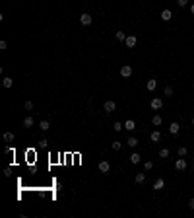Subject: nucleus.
Returning a JSON list of instances; mask_svg holds the SVG:
<instances>
[{
	"label": "nucleus",
	"instance_id": "35",
	"mask_svg": "<svg viewBox=\"0 0 194 218\" xmlns=\"http://www.w3.org/2000/svg\"><path fill=\"white\" fill-rule=\"evenodd\" d=\"M190 14L194 16V4H190Z\"/></svg>",
	"mask_w": 194,
	"mask_h": 218
},
{
	"label": "nucleus",
	"instance_id": "27",
	"mask_svg": "<svg viewBox=\"0 0 194 218\" xmlns=\"http://www.w3.org/2000/svg\"><path fill=\"white\" fill-rule=\"evenodd\" d=\"M4 140L6 142H12L14 140V133H4Z\"/></svg>",
	"mask_w": 194,
	"mask_h": 218
},
{
	"label": "nucleus",
	"instance_id": "24",
	"mask_svg": "<svg viewBox=\"0 0 194 218\" xmlns=\"http://www.w3.org/2000/svg\"><path fill=\"white\" fill-rule=\"evenodd\" d=\"M111 148H113V150H115V152H119V150H120V148H122V144H120V140H115V142H113V144H111Z\"/></svg>",
	"mask_w": 194,
	"mask_h": 218
},
{
	"label": "nucleus",
	"instance_id": "8",
	"mask_svg": "<svg viewBox=\"0 0 194 218\" xmlns=\"http://www.w3.org/2000/svg\"><path fill=\"white\" fill-rule=\"evenodd\" d=\"M124 43H126V47H128V49H132V47H136V35H126Z\"/></svg>",
	"mask_w": 194,
	"mask_h": 218
},
{
	"label": "nucleus",
	"instance_id": "17",
	"mask_svg": "<svg viewBox=\"0 0 194 218\" xmlns=\"http://www.w3.org/2000/svg\"><path fill=\"white\" fill-rule=\"evenodd\" d=\"M177 154H179L180 158H185L186 154H188V150H186V146H179V148H177Z\"/></svg>",
	"mask_w": 194,
	"mask_h": 218
},
{
	"label": "nucleus",
	"instance_id": "14",
	"mask_svg": "<svg viewBox=\"0 0 194 218\" xmlns=\"http://www.w3.org/2000/svg\"><path fill=\"white\" fill-rule=\"evenodd\" d=\"M146 88L149 90V92H153V90L157 88V80L155 78H152V80H148V84H146Z\"/></svg>",
	"mask_w": 194,
	"mask_h": 218
},
{
	"label": "nucleus",
	"instance_id": "33",
	"mask_svg": "<svg viewBox=\"0 0 194 218\" xmlns=\"http://www.w3.org/2000/svg\"><path fill=\"white\" fill-rule=\"evenodd\" d=\"M6 47H8V43H6V41H4V39H2V41H0V49H2V51H4Z\"/></svg>",
	"mask_w": 194,
	"mask_h": 218
},
{
	"label": "nucleus",
	"instance_id": "30",
	"mask_svg": "<svg viewBox=\"0 0 194 218\" xmlns=\"http://www.w3.org/2000/svg\"><path fill=\"white\" fill-rule=\"evenodd\" d=\"M23 105H25V109H27V111H29V109H33V101H31V99H27Z\"/></svg>",
	"mask_w": 194,
	"mask_h": 218
},
{
	"label": "nucleus",
	"instance_id": "1",
	"mask_svg": "<svg viewBox=\"0 0 194 218\" xmlns=\"http://www.w3.org/2000/svg\"><path fill=\"white\" fill-rule=\"evenodd\" d=\"M120 76H122V78H130V76H132V66L130 64L120 66Z\"/></svg>",
	"mask_w": 194,
	"mask_h": 218
},
{
	"label": "nucleus",
	"instance_id": "7",
	"mask_svg": "<svg viewBox=\"0 0 194 218\" xmlns=\"http://www.w3.org/2000/svg\"><path fill=\"white\" fill-rule=\"evenodd\" d=\"M159 18H161L163 22H171V18H173V12H171L169 8H165V10L161 12V16H159Z\"/></svg>",
	"mask_w": 194,
	"mask_h": 218
},
{
	"label": "nucleus",
	"instance_id": "12",
	"mask_svg": "<svg viewBox=\"0 0 194 218\" xmlns=\"http://www.w3.org/2000/svg\"><path fill=\"white\" fill-rule=\"evenodd\" d=\"M126 144H128L130 148H136V146H138V138H136V136H128V138H126Z\"/></svg>",
	"mask_w": 194,
	"mask_h": 218
},
{
	"label": "nucleus",
	"instance_id": "15",
	"mask_svg": "<svg viewBox=\"0 0 194 218\" xmlns=\"http://www.w3.org/2000/svg\"><path fill=\"white\" fill-rule=\"evenodd\" d=\"M179 130H180V125H179V123H171V125H169V133H171V135H177Z\"/></svg>",
	"mask_w": 194,
	"mask_h": 218
},
{
	"label": "nucleus",
	"instance_id": "16",
	"mask_svg": "<svg viewBox=\"0 0 194 218\" xmlns=\"http://www.w3.org/2000/svg\"><path fill=\"white\" fill-rule=\"evenodd\" d=\"M39 129H41V130H49V129H51V121H41V123H39Z\"/></svg>",
	"mask_w": 194,
	"mask_h": 218
},
{
	"label": "nucleus",
	"instance_id": "34",
	"mask_svg": "<svg viewBox=\"0 0 194 218\" xmlns=\"http://www.w3.org/2000/svg\"><path fill=\"white\" fill-rule=\"evenodd\" d=\"M188 209H190V210H194V199H190V201H188Z\"/></svg>",
	"mask_w": 194,
	"mask_h": 218
},
{
	"label": "nucleus",
	"instance_id": "19",
	"mask_svg": "<svg viewBox=\"0 0 194 218\" xmlns=\"http://www.w3.org/2000/svg\"><path fill=\"white\" fill-rule=\"evenodd\" d=\"M161 123H163L161 117H159V115H153V119H152V125H153V127H159Z\"/></svg>",
	"mask_w": 194,
	"mask_h": 218
},
{
	"label": "nucleus",
	"instance_id": "18",
	"mask_svg": "<svg viewBox=\"0 0 194 218\" xmlns=\"http://www.w3.org/2000/svg\"><path fill=\"white\" fill-rule=\"evenodd\" d=\"M23 127H25V129H29V127H33V117H25V119H23Z\"/></svg>",
	"mask_w": 194,
	"mask_h": 218
},
{
	"label": "nucleus",
	"instance_id": "31",
	"mask_svg": "<svg viewBox=\"0 0 194 218\" xmlns=\"http://www.w3.org/2000/svg\"><path fill=\"white\" fill-rule=\"evenodd\" d=\"M4 175H6V177L12 175V167H6V169H4Z\"/></svg>",
	"mask_w": 194,
	"mask_h": 218
},
{
	"label": "nucleus",
	"instance_id": "10",
	"mask_svg": "<svg viewBox=\"0 0 194 218\" xmlns=\"http://www.w3.org/2000/svg\"><path fill=\"white\" fill-rule=\"evenodd\" d=\"M124 129H126V130H130V133H132V130L136 129V121H132V119L124 121Z\"/></svg>",
	"mask_w": 194,
	"mask_h": 218
},
{
	"label": "nucleus",
	"instance_id": "13",
	"mask_svg": "<svg viewBox=\"0 0 194 218\" xmlns=\"http://www.w3.org/2000/svg\"><path fill=\"white\" fill-rule=\"evenodd\" d=\"M130 162H132V164H140V162H142V156H140L138 152H132V154H130Z\"/></svg>",
	"mask_w": 194,
	"mask_h": 218
},
{
	"label": "nucleus",
	"instance_id": "32",
	"mask_svg": "<svg viewBox=\"0 0 194 218\" xmlns=\"http://www.w3.org/2000/svg\"><path fill=\"white\" fill-rule=\"evenodd\" d=\"M4 152H6V154H12V152H14V148H12V146H10V144H8V146H6V148H4Z\"/></svg>",
	"mask_w": 194,
	"mask_h": 218
},
{
	"label": "nucleus",
	"instance_id": "2",
	"mask_svg": "<svg viewBox=\"0 0 194 218\" xmlns=\"http://www.w3.org/2000/svg\"><path fill=\"white\" fill-rule=\"evenodd\" d=\"M163 187H165V179H163V177H157L155 181H153V185H152V189L153 191H161Z\"/></svg>",
	"mask_w": 194,
	"mask_h": 218
},
{
	"label": "nucleus",
	"instance_id": "26",
	"mask_svg": "<svg viewBox=\"0 0 194 218\" xmlns=\"http://www.w3.org/2000/svg\"><path fill=\"white\" fill-rule=\"evenodd\" d=\"M163 93H165L167 98H171V96H173V88H171V86H165V90H163Z\"/></svg>",
	"mask_w": 194,
	"mask_h": 218
},
{
	"label": "nucleus",
	"instance_id": "37",
	"mask_svg": "<svg viewBox=\"0 0 194 218\" xmlns=\"http://www.w3.org/2000/svg\"><path fill=\"white\" fill-rule=\"evenodd\" d=\"M192 169H194V164H192Z\"/></svg>",
	"mask_w": 194,
	"mask_h": 218
},
{
	"label": "nucleus",
	"instance_id": "9",
	"mask_svg": "<svg viewBox=\"0 0 194 218\" xmlns=\"http://www.w3.org/2000/svg\"><path fill=\"white\" fill-rule=\"evenodd\" d=\"M149 105H152V109H155V111H157V109H161V107H163V99H159V98H153Z\"/></svg>",
	"mask_w": 194,
	"mask_h": 218
},
{
	"label": "nucleus",
	"instance_id": "3",
	"mask_svg": "<svg viewBox=\"0 0 194 218\" xmlns=\"http://www.w3.org/2000/svg\"><path fill=\"white\" fill-rule=\"evenodd\" d=\"M103 109H105V113H113V111H116V103L113 99H109V101H105Z\"/></svg>",
	"mask_w": 194,
	"mask_h": 218
},
{
	"label": "nucleus",
	"instance_id": "20",
	"mask_svg": "<svg viewBox=\"0 0 194 218\" xmlns=\"http://www.w3.org/2000/svg\"><path fill=\"white\" fill-rule=\"evenodd\" d=\"M2 86H4V88H12V86H14V80H12V78H4V80H2Z\"/></svg>",
	"mask_w": 194,
	"mask_h": 218
},
{
	"label": "nucleus",
	"instance_id": "23",
	"mask_svg": "<svg viewBox=\"0 0 194 218\" xmlns=\"http://www.w3.org/2000/svg\"><path fill=\"white\" fill-rule=\"evenodd\" d=\"M113 129H115L116 133H119V130H122V129H124V123H120V121H116V123H113Z\"/></svg>",
	"mask_w": 194,
	"mask_h": 218
},
{
	"label": "nucleus",
	"instance_id": "11",
	"mask_svg": "<svg viewBox=\"0 0 194 218\" xmlns=\"http://www.w3.org/2000/svg\"><path fill=\"white\" fill-rule=\"evenodd\" d=\"M134 181L138 183V185H142L144 181H146V173H144V172H138V173H136V177H134Z\"/></svg>",
	"mask_w": 194,
	"mask_h": 218
},
{
	"label": "nucleus",
	"instance_id": "22",
	"mask_svg": "<svg viewBox=\"0 0 194 218\" xmlns=\"http://www.w3.org/2000/svg\"><path fill=\"white\" fill-rule=\"evenodd\" d=\"M169 154H171V152H169V148H161V150H159V158L165 160V158H169Z\"/></svg>",
	"mask_w": 194,
	"mask_h": 218
},
{
	"label": "nucleus",
	"instance_id": "6",
	"mask_svg": "<svg viewBox=\"0 0 194 218\" xmlns=\"http://www.w3.org/2000/svg\"><path fill=\"white\" fill-rule=\"evenodd\" d=\"M91 22H93V18L89 14H82V16H80V23H82V25H91Z\"/></svg>",
	"mask_w": 194,
	"mask_h": 218
},
{
	"label": "nucleus",
	"instance_id": "5",
	"mask_svg": "<svg viewBox=\"0 0 194 218\" xmlns=\"http://www.w3.org/2000/svg\"><path fill=\"white\" fill-rule=\"evenodd\" d=\"M175 169H177V172H185V169H186V160L185 158H179L175 162Z\"/></svg>",
	"mask_w": 194,
	"mask_h": 218
},
{
	"label": "nucleus",
	"instance_id": "4",
	"mask_svg": "<svg viewBox=\"0 0 194 218\" xmlns=\"http://www.w3.org/2000/svg\"><path fill=\"white\" fill-rule=\"evenodd\" d=\"M99 172H101V173H105V175H107V173L111 172V164L107 162V160H103V162H99Z\"/></svg>",
	"mask_w": 194,
	"mask_h": 218
},
{
	"label": "nucleus",
	"instance_id": "28",
	"mask_svg": "<svg viewBox=\"0 0 194 218\" xmlns=\"http://www.w3.org/2000/svg\"><path fill=\"white\" fill-rule=\"evenodd\" d=\"M152 167H153V162H152V160H148V162H144V169H146V172H149Z\"/></svg>",
	"mask_w": 194,
	"mask_h": 218
},
{
	"label": "nucleus",
	"instance_id": "21",
	"mask_svg": "<svg viewBox=\"0 0 194 218\" xmlns=\"http://www.w3.org/2000/svg\"><path fill=\"white\" fill-rule=\"evenodd\" d=\"M159 138H161V133H159V130H153L152 133V142H159Z\"/></svg>",
	"mask_w": 194,
	"mask_h": 218
},
{
	"label": "nucleus",
	"instance_id": "36",
	"mask_svg": "<svg viewBox=\"0 0 194 218\" xmlns=\"http://www.w3.org/2000/svg\"><path fill=\"white\" fill-rule=\"evenodd\" d=\"M192 127H194V115H192Z\"/></svg>",
	"mask_w": 194,
	"mask_h": 218
},
{
	"label": "nucleus",
	"instance_id": "29",
	"mask_svg": "<svg viewBox=\"0 0 194 218\" xmlns=\"http://www.w3.org/2000/svg\"><path fill=\"white\" fill-rule=\"evenodd\" d=\"M186 4H188V0H177V6H179V8H185Z\"/></svg>",
	"mask_w": 194,
	"mask_h": 218
},
{
	"label": "nucleus",
	"instance_id": "25",
	"mask_svg": "<svg viewBox=\"0 0 194 218\" xmlns=\"http://www.w3.org/2000/svg\"><path fill=\"white\" fill-rule=\"evenodd\" d=\"M115 37L119 39V41H124V39H126V33H124V31H116V33H115Z\"/></svg>",
	"mask_w": 194,
	"mask_h": 218
}]
</instances>
